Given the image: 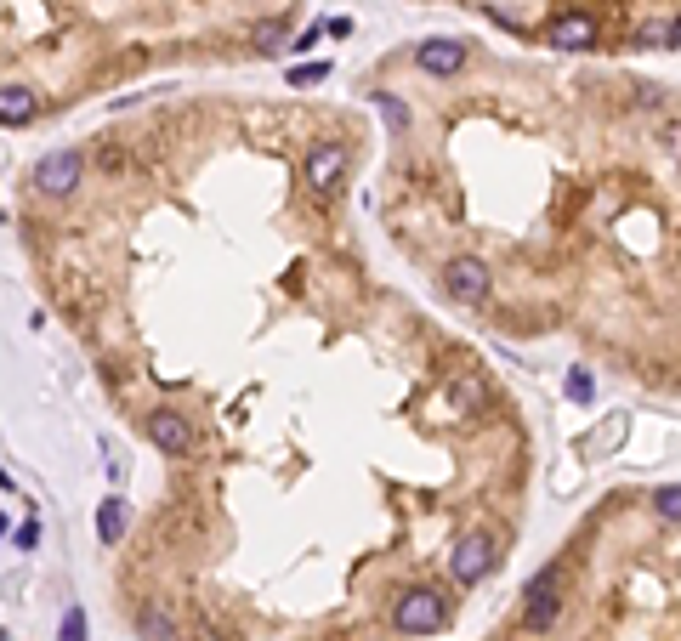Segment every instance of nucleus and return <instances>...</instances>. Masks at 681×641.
Listing matches in <instances>:
<instances>
[{
    "label": "nucleus",
    "instance_id": "39448f33",
    "mask_svg": "<svg viewBox=\"0 0 681 641\" xmlns=\"http://www.w3.org/2000/svg\"><path fill=\"white\" fill-rule=\"evenodd\" d=\"M489 267H483V261L477 256H454L449 267H443V290L454 295V301H460V307H477V301H489Z\"/></svg>",
    "mask_w": 681,
    "mask_h": 641
},
{
    "label": "nucleus",
    "instance_id": "dca6fc26",
    "mask_svg": "<svg viewBox=\"0 0 681 641\" xmlns=\"http://www.w3.org/2000/svg\"><path fill=\"white\" fill-rule=\"evenodd\" d=\"M57 641H91V636H86V607H80V602L63 613V624H57Z\"/></svg>",
    "mask_w": 681,
    "mask_h": 641
},
{
    "label": "nucleus",
    "instance_id": "2eb2a0df",
    "mask_svg": "<svg viewBox=\"0 0 681 641\" xmlns=\"http://www.w3.org/2000/svg\"><path fill=\"white\" fill-rule=\"evenodd\" d=\"M653 517H659V522H681V483H670V488L653 494Z\"/></svg>",
    "mask_w": 681,
    "mask_h": 641
},
{
    "label": "nucleus",
    "instance_id": "b1692460",
    "mask_svg": "<svg viewBox=\"0 0 681 641\" xmlns=\"http://www.w3.org/2000/svg\"><path fill=\"white\" fill-rule=\"evenodd\" d=\"M0 641H6V630H0Z\"/></svg>",
    "mask_w": 681,
    "mask_h": 641
},
{
    "label": "nucleus",
    "instance_id": "6ab92c4d",
    "mask_svg": "<svg viewBox=\"0 0 681 641\" xmlns=\"http://www.w3.org/2000/svg\"><path fill=\"white\" fill-rule=\"evenodd\" d=\"M636 46H670V29H653V23H647V29H636Z\"/></svg>",
    "mask_w": 681,
    "mask_h": 641
},
{
    "label": "nucleus",
    "instance_id": "f3484780",
    "mask_svg": "<svg viewBox=\"0 0 681 641\" xmlns=\"http://www.w3.org/2000/svg\"><path fill=\"white\" fill-rule=\"evenodd\" d=\"M568 398H574V403H591V398H596L591 369H568Z\"/></svg>",
    "mask_w": 681,
    "mask_h": 641
},
{
    "label": "nucleus",
    "instance_id": "20e7f679",
    "mask_svg": "<svg viewBox=\"0 0 681 641\" xmlns=\"http://www.w3.org/2000/svg\"><path fill=\"white\" fill-rule=\"evenodd\" d=\"M449 573L460 585H477V579H489L494 573V539L489 534H460L449 551Z\"/></svg>",
    "mask_w": 681,
    "mask_h": 641
},
{
    "label": "nucleus",
    "instance_id": "4be33fe9",
    "mask_svg": "<svg viewBox=\"0 0 681 641\" xmlns=\"http://www.w3.org/2000/svg\"><path fill=\"white\" fill-rule=\"evenodd\" d=\"M670 46L681 52V12H676V23H670Z\"/></svg>",
    "mask_w": 681,
    "mask_h": 641
},
{
    "label": "nucleus",
    "instance_id": "4468645a",
    "mask_svg": "<svg viewBox=\"0 0 681 641\" xmlns=\"http://www.w3.org/2000/svg\"><path fill=\"white\" fill-rule=\"evenodd\" d=\"M472 403H483V381H477V375H466V381L449 386V409H460V415H466Z\"/></svg>",
    "mask_w": 681,
    "mask_h": 641
},
{
    "label": "nucleus",
    "instance_id": "412c9836",
    "mask_svg": "<svg viewBox=\"0 0 681 641\" xmlns=\"http://www.w3.org/2000/svg\"><path fill=\"white\" fill-rule=\"evenodd\" d=\"M324 35H335V40H347V35H352V18H330V23H324Z\"/></svg>",
    "mask_w": 681,
    "mask_h": 641
},
{
    "label": "nucleus",
    "instance_id": "7ed1b4c3",
    "mask_svg": "<svg viewBox=\"0 0 681 641\" xmlns=\"http://www.w3.org/2000/svg\"><path fill=\"white\" fill-rule=\"evenodd\" d=\"M80 171H86V159L74 154V148H57V154H46L35 165V188L46 193V199H69V193L80 188Z\"/></svg>",
    "mask_w": 681,
    "mask_h": 641
},
{
    "label": "nucleus",
    "instance_id": "0eeeda50",
    "mask_svg": "<svg viewBox=\"0 0 681 641\" xmlns=\"http://www.w3.org/2000/svg\"><path fill=\"white\" fill-rule=\"evenodd\" d=\"M148 443H154L159 454H188L193 449V426L176 409H154L148 415Z\"/></svg>",
    "mask_w": 681,
    "mask_h": 641
},
{
    "label": "nucleus",
    "instance_id": "aec40b11",
    "mask_svg": "<svg viewBox=\"0 0 681 641\" xmlns=\"http://www.w3.org/2000/svg\"><path fill=\"white\" fill-rule=\"evenodd\" d=\"M18 545H23V551H35V545H40V522H35V517L18 528Z\"/></svg>",
    "mask_w": 681,
    "mask_h": 641
},
{
    "label": "nucleus",
    "instance_id": "9d476101",
    "mask_svg": "<svg viewBox=\"0 0 681 641\" xmlns=\"http://www.w3.org/2000/svg\"><path fill=\"white\" fill-rule=\"evenodd\" d=\"M40 114V97L29 86H0V125H29Z\"/></svg>",
    "mask_w": 681,
    "mask_h": 641
},
{
    "label": "nucleus",
    "instance_id": "6e6552de",
    "mask_svg": "<svg viewBox=\"0 0 681 641\" xmlns=\"http://www.w3.org/2000/svg\"><path fill=\"white\" fill-rule=\"evenodd\" d=\"M545 40H551L557 52H591V46H596V23L585 18V12H568V18H557L551 29H545Z\"/></svg>",
    "mask_w": 681,
    "mask_h": 641
},
{
    "label": "nucleus",
    "instance_id": "ddd939ff",
    "mask_svg": "<svg viewBox=\"0 0 681 641\" xmlns=\"http://www.w3.org/2000/svg\"><path fill=\"white\" fill-rule=\"evenodd\" d=\"M250 46H256L262 57L284 52V23H256V29H250Z\"/></svg>",
    "mask_w": 681,
    "mask_h": 641
},
{
    "label": "nucleus",
    "instance_id": "f8f14e48",
    "mask_svg": "<svg viewBox=\"0 0 681 641\" xmlns=\"http://www.w3.org/2000/svg\"><path fill=\"white\" fill-rule=\"evenodd\" d=\"M142 641H176V624L171 613H159V607H142Z\"/></svg>",
    "mask_w": 681,
    "mask_h": 641
},
{
    "label": "nucleus",
    "instance_id": "9b49d317",
    "mask_svg": "<svg viewBox=\"0 0 681 641\" xmlns=\"http://www.w3.org/2000/svg\"><path fill=\"white\" fill-rule=\"evenodd\" d=\"M120 534H125V500H103V505H97V539L114 545Z\"/></svg>",
    "mask_w": 681,
    "mask_h": 641
},
{
    "label": "nucleus",
    "instance_id": "a211bd4d",
    "mask_svg": "<svg viewBox=\"0 0 681 641\" xmlns=\"http://www.w3.org/2000/svg\"><path fill=\"white\" fill-rule=\"evenodd\" d=\"M330 74V63H301V69H290V86H318Z\"/></svg>",
    "mask_w": 681,
    "mask_h": 641
},
{
    "label": "nucleus",
    "instance_id": "f257e3e1",
    "mask_svg": "<svg viewBox=\"0 0 681 641\" xmlns=\"http://www.w3.org/2000/svg\"><path fill=\"white\" fill-rule=\"evenodd\" d=\"M557 579H562V562H545V568L528 579V590H523V636H545V630L562 619Z\"/></svg>",
    "mask_w": 681,
    "mask_h": 641
},
{
    "label": "nucleus",
    "instance_id": "f03ea898",
    "mask_svg": "<svg viewBox=\"0 0 681 641\" xmlns=\"http://www.w3.org/2000/svg\"><path fill=\"white\" fill-rule=\"evenodd\" d=\"M443 613L449 607H443V596L432 585H409L398 596V607H392V630L398 636H432L437 624H443Z\"/></svg>",
    "mask_w": 681,
    "mask_h": 641
},
{
    "label": "nucleus",
    "instance_id": "5701e85b",
    "mask_svg": "<svg viewBox=\"0 0 681 641\" xmlns=\"http://www.w3.org/2000/svg\"><path fill=\"white\" fill-rule=\"evenodd\" d=\"M0 539H6V517H0Z\"/></svg>",
    "mask_w": 681,
    "mask_h": 641
},
{
    "label": "nucleus",
    "instance_id": "423d86ee",
    "mask_svg": "<svg viewBox=\"0 0 681 641\" xmlns=\"http://www.w3.org/2000/svg\"><path fill=\"white\" fill-rule=\"evenodd\" d=\"M341 171H347V148L341 142H313L307 148V188L313 193H335Z\"/></svg>",
    "mask_w": 681,
    "mask_h": 641
},
{
    "label": "nucleus",
    "instance_id": "1a4fd4ad",
    "mask_svg": "<svg viewBox=\"0 0 681 641\" xmlns=\"http://www.w3.org/2000/svg\"><path fill=\"white\" fill-rule=\"evenodd\" d=\"M415 63L426 74H437V80H449V74L466 69V46H460V40H426V46L415 52Z\"/></svg>",
    "mask_w": 681,
    "mask_h": 641
}]
</instances>
